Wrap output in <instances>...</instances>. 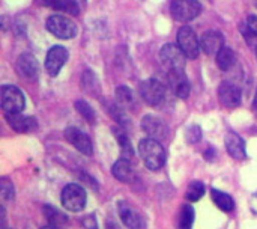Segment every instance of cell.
Returning a JSON list of instances; mask_svg holds the SVG:
<instances>
[{
  "mask_svg": "<svg viewBox=\"0 0 257 229\" xmlns=\"http://www.w3.org/2000/svg\"><path fill=\"white\" fill-rule=\"evenodd\" d=\"M139 152L149 171H160L166 163V151L160 140L152 137L143 139L139 143Z\"/></svg>",
  "mask_w": 257,
  "mask_h": 229,
  "instance_id": "obj_1",
  "label": "cell"
},
{
  "mask_svg": "<svg viewBox=\"0 0 257 229\" xmlns=\"http://www.w3.org/2000/svg\"><path fill=\"white\" fill-rule=\"evenodd\" d=\"M160 59L169 74H184L187 56L178 44H166L160 51Z\"/></svg>",
  "mask_w": 257,
  "mask_h": 229,
  "instance_id": "obj_2",
  "label": "cell"
},
{
  "mask_svg": "<svg viewBox=\"0 0 257 229\" xmlns=\"http://www.w3.org/2000/svg\"><path fill=\"white\" fill-rule=\"evenodd\" d=\"M0 103L5 113H20L26 107L24 94L12 85H5L0 89Z\"/></svg>",
  "mask_w": 257,
  "mask_h": 229,
  "instance_id": "obj_3",
  "label": "cell"
},
{
  "mask_svg": "<svg viewBox=\"0 0 257 229\" xmlns=\"http://www.w3.org/2000/svg\"><path fill=\"white\" fill-rule=\"evenodd\" d=\"M140 95L148 106L157 107L166 100V85L158 79H148L140 83Z\"/></svg>",
  "mask_w": 257,
  "mask_h": 229,
  "instance_id": "obj_4",
  "label": "cell"
},
{
  "mask_svg": "<svg viewBox=\"0 0 257 229\" xmlns=\"http://www.w3.org/2000/svg\"><path fill=\"white\" fill-rule=\"evenodd\" d=\"M62 205L72 213H80L86 207V190L78 184H68L62 190Z\"/></svg>",
  "mask_w": 257,
  "mask_h": 229,
  "instance_id": "obj_5",
  "label": "cell"
},
{
  "mask_svg": "<svg viewBox=\"0 0 257 229\" xmlns=\"http://www.w3.org/2000/svg\"><path fill=\"white\" fill-rule=\"evenodd\" d=\"M45 26L47 30L59 39H72L77 35V24L63 15H51Z\"/></svg>",
  "mask_w": 257,
  "mask_h": 229,
  "instance_id": "obj_6",
  "label": "cell"
},
{
  "mask_svg": "<svg viewBox=\"0 0 257 229\" xmlns=\"http://www.w3.org/2000/svg\"><path fill=\"white\" fill-rule=\"evenodd\" d=\"M170 12L176 21H191L202 12V5L197 0H172Z\"/></svg>",
  "mask_w": 257,
  "mask_h": 229,
  "instance_id": "obj_7",
  "label": "cell"
},
{
  "mask_svg": "<svg viewBox=\"0 0 257 229\" xmlns=\"http://www.w3.org/2000/svg\"><path fill=\"white\" fill-rule=\"evenodd\" d=\"M178 45L179 48L184 51V54L188 59H197L199 53H200V41L197 39L194 30L188 26H184L178 30V36H176Z\"/></svg>",
  "mask_w": 257,
  "mask_h": 229,
  "instance_id": "obj_8",
  "label": "cell"
},
{
  "mask_svg": "<svg viewBox=\"0 0 257 229\" xmlns=\"http://www.w3.org/2000/svg\"><path fill=\"white\" fill-rule=\"evenodd\" d=\"M68 60V50L60 45H54L48 50L45 57V69L51 77H56Z\"/></svg>",
  "mask_w": 257,
  "mask_h": 229,
  "instance_id": "obj_9",
  "label": "cell"
},
{
  "mask_svg": "<svg viewBox=\"0 0 257 229\" xmlns=\"http://www.w3.org/2000/svg\"><path fill=\"white\" fill-rule=\"evenodd\" d=\"M142 128L149 137H152L155 140H163L169 134V128H167L166 122L155 115H146L142 119Z\"/></svg>",
  "mask_w": 257,
  "mask_h": 229,
  "instance_id": "obj_10",
  "label": "cell"
},
{
  "mask_svg": "<svg viewBox=\"0 0 257 229\" xmlns=\"http://www.w3.org/2000/svg\"><path fill=\"white\" fill-rule=\"evenodd\" d=\"M65 139L72 146H75V149L80 151L83 156H92L93 146H92V142H90L89 136L84 134L83 131H80L77 127H68L65 130Z\"/></svg>",
  "mask_w": 257,
  "mask_h": 229,
  "instance_id": "obj_11",
  "label": "cell"
},
{
  "mask_svg": "<svg viewBox=\"0 0 257 229\" xmlns=\"http://www.w3.org/2000/svg\"><path fill=\"white\" fill-rule=\"evenodd\" d=\"M218 97H220V101L224 107L227 109H235L241 104L242 101V94H241V89L230 83V82H223L218 88Z\"/></svg>",
  "mask_w": 257,
  "mask_h": 229,
  "instance_id": "obj_12",
  "label": "cell"
},
{
  "mask_svg": "<svg viewBox=\"0 0 257 229\" xmlns=\"http://www.w3.org/2000/svg\"><path fill=\"white\" fill-rule=\"evenodd\" d=\"M5 119L17 133H30L38 128V121L33 116L20 113H5Z\"/></svg>",
  "mask_w": 257,
  "mask_h": 229,
  "instance_id": "obj_13",
  "label": "cell"
},
{
  "mask_svg": "<svg viewBox=\"0 0 257 229\" xmlns=\"http://www.w3.org/2000/svg\"><path fill=\"white\" fill-rule=\"evenodd\" d=\"M117 211H119V216H120L122 223H123L126 228L142 229V226H143V219H142L140 213H139L133 205H130V204L125 202V201H120V202L117 204Z\"/></svg>",
  "mask_w": 257,
  "mask_h": 229,
  "instance_id": "obj_14",
  "label": "cell"
},
{
  "mask_svg": "<svg viewBox=\"0 0 257 229\" xmlns=\"http://www.w3.org/2000/svg\"><path fill=\"white\" fill-rule=\"evenodd\" d=\"M17 71L21 77L29 79V80H36L38 72H39V66H38V60L35 59L33 54L30 53H23L20 54L18 60H17Z\"/></svg>",
  "mask_w": 257,
  "mask_h": 229,
  "instance_id": "obj_15",
  "label": "cell"
},
{
  "mask_svg": "<svg viewBox=\"0 0 257 229\" xmlns=\"http://www.w3.org/2000/svg\"><path fill=\"white\" fill-rule=\"evenodd\" d=\"M200 41V50L205 51V54H218V51L224 47V38L217 30H209L202 35Z\"/></svg>",
  "mask_w": 257,
  "mask_h": 229,
  "instance_id": "obj_16",
  "label": "cell"
},
{
  "mask_svg": "<svg viewBox=\"0 0 257 229\" xmlns=\"http://www.w3.org/2000/svg\"><path fill=\"white\" fill-rule=\"evenodd\" d=\"M224 143H226V149H227L229 156L233 157L235 160H244L247 157L245 142L239 134H236L233 131L227 133Z\"/></svg>",
  "mask_w": 257,
  "mask_h": 229,
  "instance_id": "obj_17",
  "label": "cell"
},
{
  "mask_svg": "<svg viewBox=\"0 0 257 229\" xmlns=\"http://www.w3.org/2000/svg\"><path fill=\"white\" fill-rule=\"evenodd\" d=\"M169 83L178 98H181V100L188 98L191 86H190V82L187 80L185 74H169Z\"/></svg>",
  "mask_w": 257,
  "mask_h": 229,
  "instance_id": "obj_18",
  "label": "cell"
},
{
  "mask_svg": "<svg viewBox=\"0 0 257 229\" xmlns=\"http://www.w3.org/2000/svg\"><path fill=\"white\" fill-rule=\"evenodd\" d=\"M113 177L120 181V183H133L134 180V171L131 168V163L128 159L125 157H120L114 165H113Z\"/></svg>",
  "mask_w": 257,
  "mask_h": 229,
  "instance_id": "obj_19",
  "label": "cell"
},
{
  "mask_svg": "<svg viewBox=\"0 0 257 229\" xmlns=\"http://www.w3.org/2000/svg\"><path fill=\"white\" fill-rule=\"evenodd\" d=\"M44 216L48 222V226L54 229H65L68 226V217L59 211L57 208L51 207V205H45L44 207Z\"/></svg>",
  "mask_w": 257,
  "mask_h": 229,
  "instance_id": "obj_20",
  "label": "cell"
},
{
  "mask_svg": "<svg viewBox=\"0 0 257 229\" xmlns=\"http://www.w3.org/2000/svg\"><path fill=\"white\" fill-rule=\"evenodd\" d=\"M211 196H212V201L214 204L224 213H230L235 210V201L230 195L221 192V190H217V189H212L211 190Z\"/></svg>",
  "mask_w": 257,
  "mask_h": 229,
  "instance_id": "obj_21",
  "label": "cell"
},
{
  "mask_svg": "<svg viewBox=\"0 0 257 229\" xmlns=\"http://www.w3.org/2000/svg\"><path fill=\"white\" fill-rule=\"evenodd\" d=\"M236 63V54L232 48L229 47H223L218 54H217V66L221 71H229L233 68V65Z\"/></svg>",
  "mask_w": 257,
  "mask_h": 229,
  "instance_id": "obj_22",
  "label": "cell"
},
{
  "mask_svg": "<svg viewBox=\"0 0 257 229\" xmlns=\"http://www.w3.org/2000/svg\"><path fill=\"white\" fill-rule=\"evenodd\" d=\"M113 133H114V136H116V139H117V143L120 145L122 157H125V159H128V160H130L131 157H134L133 145H131L130 139H128V136H126V133H125L123 127H120V125L114 127V128H113Z\"/></svg>",
  "mask_w": 257,
  "mask_h": 229,
  "instance_id": "obj_23",
  "label": "cell"
},
{
  "mask_svg": "<svg viewBox=\"0 0 257 229\" xmlns=\"http://www.w3.org/2000/svg\"><path fill=\"white\" fill-rule=\"evenodd\" d=\"M194 223V208L188 204L181 207L179 219H178V228L179 229H191Z\"/></svg>",
  "mask_w": 257,
  "mask_h": 229,
  "instance_id": "obj_24",
  "label": "cell"
},
{
  "mask_svg": "<svg viewBox=\"0 0 257 229\" xmlns=\"http://www.w3.org/2000/svg\"><path fill=\"white\" fill-rule=\"evenodd\" d=\"M114 97H116V103L120 107H123V109L131 107L134 104V94H133V91L128 86H123V85L122 86H117Z\"/></svg>",
  "mask_w": 257,
  "mask_h": 229,
  "instance_id": "obj_25",
  "label": "cell"
},
{
  "mask_svg": "<svg viewBox=\"0 0 257 229\" xmlns=\"http://www.w3.org/2000/svg\"><path fill=\"white\" fill-rule=\"evenodd\" d=\"M48 6H51L56 11L71 14V15H78V12H80L78 3L75 0H50Z\"/></svg>",
  "mask_w": 257,
  "mask_h": 229,
  "instance_id": "obj_26",
  "label": "cell"
},
{
  "mask_svg": "<svg viewBox=\"0 0 257 229\" xmlns=\"http://www.w3.org/2000/svg\"><path fill=\"white\" fill-rule=\"evenodd\" d=\"M203 195H205V184L202 181H193V183H190V186L187 189L185 198L190 202H197L199 199L203 198Z\"/></svg>",
  "mask_w": 257,
  "mask_h": 229,
  "instance_id": "obj_27",
  "label": "cell"
},
{
  "mask_svg": "<svg viewBox=\"0 0 257 229\" xmlns=\"http://www.w3.org/2000/svg\"><path fill=\"white\" fill-rule=\"evenodd\" d=\"M0 196L3 202H9L14 199L15 196V190H14V184L11 180L8 178H2L0 180Z\"/></svg>",
  "mask_w": 257,
  "mask_h": 229,
  "instance_id": "obj_28",
  "label": "cell"
},
{
  "mask_svg": "<svg viewBox=\"0 0 257 229\" xmlns=\"http://www.w3.org/2000/svg\"><path fill=\"white\" fill-rule=\"evenodd\" d=\"M75 109L78 110V113L87 121V122H90V124H93L95 122V118H96V115H95V112H93V109L89 106V103H86V101H81V100H78L77 103H75Z\"/></svg>",
  "mask_w": 257,
  "mask_h": 229,
  "instance_id": "obj_29",
  "label": "cell"
},
{
  "mask_svg": "<svg viewBox=\"0 0 257 229\" xmlns=\"http://www.w3.org/2000/svg\"><path fill=\"white\" fill-rule=\"evenodd\" d=\"M108 112L111 113L113 119H114L120 127H125V125L128 124V118H126V115H125V112H123V107H120L117 103L108 106Z\"/></svg>",
  "mask_w": 257,
  "mask_h": 229,
  "instance_id": "obj_30",
  "label": "cell"
},
{
  "mask_svg": "<svg viewBox=\"0 0 257 229\" xmlns=\"http://www.w3.org/2000/svg\"><path fill=\"white\" fill-rule=\"evenodd\" d=\"M241 33L244 35V39L247 41V44H248L250 47H253V48H256L257 50V38L253 35V32L248 29L247 23H244V24L241 26Z\"/></svg>",
  "mask_w": 257,
  "mask_h": 229,
  "instance_id": "obj_31",
  "label": "cell"
},
{
  "mask_svg": "<svg viewBox=\"0 0 257 229\" xmlns=\"http://www.w3.org/2000/svg\"><path fill=\"white\" fill-rule=\"evenodd\" d=\"M202 139V130L197 127V125H191L188 130H187V140L190 143H196Z\"/></svg>",
  "mask_w": 257,
  "mask_h": 229,
  "instance_id": "obj_32",
  "label": "cell"
},
{
  "mask_svg": "<svg viewBox=\"0 0 257 229\" xmlns=\"http://www.w3.org/2000/svg\"><path fill=\"white\" fill-rule=\"evenodd\" d=\"M247 26H248V29L253 32V35L257 38V17L256 15H248L247 17Z\"/></svg>",
  "mask_w": 257,
  "mask_h": 229,
  "instance_id": "obj_33",
  "label": "cell"
},
{
  "mask_svg": "<svg viewBox=\"0 0 257 229\" xmlns=\"http://www.w3.org/2000/svg\"><path fill=\"white\" fill-rule=\"evenodd\" d=\"M105 229H119L116 226V223L113 220H107V225H105Z\"/></svg>",
  "mask_w": 257,
  "mask_h": 229,
  "instance_id": "obj_34",
  "label": "cell"
},
{
  "mask_svg": "<svg viewBox=\"0 0 257 229\" xmlns=\"http://www.w3.org/2000/svg\"><path fill=\"white\" fill-rule=\"evenodd\" d=\"M253 107H254V110L257 112V91H256V97H254V101H253Z\"/></svg>",
  "mask_w": 257,
  "mask_h": 229,
  "instance_id": "obj_35",
  "label": "cell"
},
{
  "mask_svg": "<svg viewBox=\"0 0 257 229\" xmlns=\"http://www.w3.org/2000/svg\"><path fill=\"white\" fill-rule=\"evenodd\" d=\"M41 229H54V228H51V226H45V228H41Z\"/></svg>",
  "mask_w": 257,
  "mask_h": 229,
  "instance_id": "obj_36",
  "label": "cell"
},
{
  "mask_svg": "<svg viewBox=\"0 0 257 229\" xmlns=\"http://www.w3.org/2000/svg\"><path fill=\"white\" fill-rule=\"evenodd\" d=\"M77 3H81V2H84V0H75Z\"/></svg>",
  "mask_w": 257,
  "mask_h": 229,
  "instance_id": "obj_37",
  "label": "cell"
},
{
  "mask_svg": "<svg viewBox=\"0 0 257 229\" xmlns=\"http://www.w3.org/2000/svg\"><path fill=\"white\" fill-rule=\"evenodd\" d=\"M256 53H257V50H256Z\"/></svg>",
  "mask_w": 257,
  "mask_h": 229,
  "instance_id": "obj_38",
  "label": "cell"
}]
</instances>
